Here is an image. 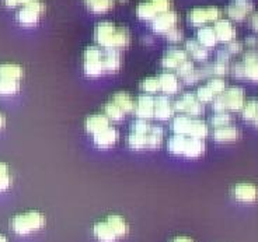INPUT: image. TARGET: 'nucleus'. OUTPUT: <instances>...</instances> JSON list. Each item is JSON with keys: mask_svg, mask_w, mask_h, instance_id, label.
I'll use <instances>...</instances> for the list:
<instances>
[{"mask_svg": "<svg viewBox=\"0 0 258 242\" xmlns=\"http://www.w3.org/2000/svg\"><path fill=\"white\" fill-rule=\"evenodd\" d=\"M163 129L150 125L148 121L138 119L132 123L126 136V146L132 150H155L163 141Z\"/></svg>", "mask_w": 258, "mask_h": 242, "instance_id": "f257e3e1", "label": "nucleus"}, {"mask_svg": "<svg viewBox=\"0 0 258 242\" xmlns=\"http://www.w3.org/2000/svg\"><path fill=\"white\" fill-rule=\"evenodd\" d=\"M94 41L103 49L121 51L131 45L132 35L126 27L118 26L112 21H101L94 28Z\"/></svg>", "mask_w": 258, "mask_h": 242, "instance_id": "f03ea898", "label": "nucleus"}, {"mask_svg": "<svg viewBox=\"0 0 258 242\" xmlns=\"http://www.w3.org/2000/svg\"><path fill=\"white\" fill-rule=\"evenodd\" d=\"M45 216L37 210H30L26 213H20L12 218L10 227L19 235H30L45 227Z\"/></svg>", "mask_w": 258, "mask_h": 242, "instance_id": "7ed1b4c3", "label": "nucleus"}, {"mask_svg": "<svg viewBox=\"0 0 258 242\" xmlns=\"http://www.w3.org/2000/svg\"><path fill=\"white\" fill-rule=\"evenodd\" d=\"M170 128L174 132V134H184V136H189V137H197V139H202L207 137L208 125L204 121L200 119H194L192 116H187V115H178L170 123Z\"/></svg>", "mask_w": 258, "mask_h": 242, "instance_id": "20e7f679", "label": "nucleus"}, {"mask_svg": "<svg viewBox=\"0 0 258 242\" xmlns=\"http://www.w3.org/2000/svg\"><path fill=\"white\" fill-rule=\"evenodd\" d=\"M244 104V90L240 87H230L216 97L212 105L215 112H234V111H241Z\"/></svg>", "mask_w": 258, "mask_h": 242, "instance_id": "39448f33", "label": "nucleus"}, {"mask_svg": "<svg viewBox=\"0 0 258 242\" xmlns=\"http://www.w3.org/2000/svg\"><path fill=\"white\" fill-rule=\"evenodd\" d=\"M104 51L97 45L87 46L83 52V71L89 77H100L104 74Z\"/></svg>", "mask_w": 258, "mask_h": 242, "instance_id": "423d86ee", "label": "nucleus"}, {"mask_svg": "<svg viewBox=\"0 0 258 242\" xmlns=\"http://www.w3.org/2000/svg\"><path fill=\"white\" fill-rule=\"evenodd\" d=\"M44 13H45V3L42 0H31L26 6L20 7L16 19L21 26L32 27L38 24Z\"/></svg>", "mask_w": 258, "mask_h": 242, "instance_id": "0eeeda50", "label": "nucleus"}, {"mask_svg": "<svg viewBox=\"0 0 258 242\" xmlns=\"http://www.w3.org/2000/svg\"><path fill=\"white\" fill-rule=\"evenodd\" d=\"M171 7V0H143L136 6V16L145 21H153L161 13Z\"/></svg>", "mask_w": 258, "mask_h": 242, "instance_id": "6e6552de", "label": "nucleus"}, {"mask_svg": "<svg viewBox=\"0 0 258 242\" xmlns=\"http://www.w3.org/2000/svg\"><path fill=\"white\" fill-rule=\"evenodd\" d=\"M174 112H181L187 116H197L204 112V104L198 100L197 94L194 93H185L178 100L173 101Z\"/></svg>", "mask_w": 258, "mask_h": 242, "instance_id": "1a4fd4ad", "label": "nucleus"}, {"mask_svg": "<svg viewBox=\"0 0 258 242\" xmlns=\"http://www.w3.org/2000/svg\"><path fill=\"white\" fill-rule=\"evenodd\" d=\"M233 73L237 78H248L252 82H258V55L247 53L244 63H237L233 69Z\"/></svg>", "mask_w": 258, "mask_h": 242, "instance_id": "9d476101", "label": "nucleus"}, {"mask_svg": "<svg viewBox=\"0 0 258 242\" xmlns=\"http://www.w3.org/2000/svg\"><path fill=\"white\" fill-rule=\"evenodd\" d=\"M220 17V10L218 7H195L188 13V21L192 26H202L211 21H218Z\"/></svg>", "mask_w": 258, "mask_h": 242, "instance_id": "9b49d317", "label": "nucleus"}, {"mask_svg": "<svg viewBox=\"0 0 258 242\" xmlns=\"http://www.w3.org/2000/svg\"><path fill=\"white\" fill-rule=\"evenodd\" d=\"M178 26V14L174 10H168L166 13L159 14L153 21H152V30L156 34L160 35H167L168 32L175 30Z\"/></svg>", "mask_w": 258, "mask_h": 242, "instance_id": "f8f14e48", "label": "nucleus"}, {"mask_svg": "<svg viewBox=\"0 0 258 242\" xmlns=\"http://www.w3.org/2000/svg\"><path fill=\"white\" fill-rule=\"evenodd\" d=\"M188 59H189V55H188V52L185 49L170 48L160 59V64L161 67L168 69V70H177L181 64L187 62Z\"/></svg>", "mask_w": 258, "mask_h": 242, "instance_id": "ddd939ff", "label": "nucleus"}, {"mask_svg": "<svg viewBox=\"0 0 258 242\" xmlns=\"http://www.w3.org/2000/svg\"><path fill=\"white\" fill-rule=\"evenodd\" d=\"M232 193L236 200L251 203L258 199V186L251 182H239L233 186Z\"/></svg>", "mask_w": 258, "mask_h": 242, "instance_id": "4468645a", "label": "nucleus"}, {"mask_svg": "<svg viewBox=\"0 0 258 242\" xmlns=\"http://www.w3.org/2000/svg\"><path fill=\"white\" fill-rule=\"evenodd\" d=\"M135 114L139 119L149 121L155 118V98L150 94H143L135 102Z\"/></svg>", "mask_w": 258, "mask_h": 242, "instance_id": "2eb2a0df", "label": "nucleus"}, {"mask_svg": "<svg viewBox=\"0 0 258 242\" xmlns=\"http://www.w3.org/2000/svg\"><path fill=\"white\" fill-rule=\"evenodd\" d=\"M118 139H119V133L112 126H108L107 129H104L103 132L93 136V140H94L96 147L97 148H101V150H107V148H111V147L115 146Z\"/></svg>", "mask_w": 258, "mask_h": 242, "instance_id": "dca6fc26", "label": "nucleus"}, {"mask_svg": "<svg viewBox=\"0 0 258 242\" xmlns=\"http://www.w3.org/2000/svg\"><path fill=\"white\" fill-rule=\"evenodd\" d=\"M84 125H86V130L90 134H93V136L100 133V132H103L104 129H107L108 126H111L110 119H108V116L105 114L89 115L86 118Z\"/></svg>", "mask_w": 258, "mask_h": 242, "instance_id": "f3484780", "label": "nucleus"}, {"mask_svg": "<svg viewBox=\"0 0 258 242\" xmlns=\"http://www.w3.org/2000/svg\"><path fill=\"white\" fill-rule=\"evenodd\" d=\"M159 78V84H160V91H163L164 94L171 96L178 93L180 90V77L177 76L175 73L171 71H164L157 76Z\"/></svg>", "mask_w": 258, "mask_h": 242, "instance_id": "a211bd4d", "label": "nucleus"}, {"mask_svg": "<svg viewBox=\"0 0 258 242\" xmlns=\"http://www.w3.org/2000/svg\"><path fill=\"white\" fill-rule=\"evenodd\" d=\"M174 114L173 101L168 97L155 98V118L159 121H168Z\"/></svg>", "mask_w": 258, "mask_h": 242, "instance_id": "6ab92c4d", "label": "nucleus"}, {"mask_svg": "<svg viewBox=\"0 0 258 242\" xmlns=\"http://www.w3.org/2000/svg\"><path fill=\"white\" fill-rule=\"evenodd\" d=\"M93 234L97 238V241L100 242H116L119 239L114 232V229L111 228L110 224L107 223V220L97 221L93 227Z\"/></svg>", "mask_w": 258, "mask_h": 242, "instance_id": "aec40b11", "label": "nucleus"}, {"mask_svg": "<svg viewBox=\"0 0 258 242\" xmlns=\"http://www.w3.org/2000/svg\"><path fill=\"white\" fill-rule=\"evenodd\" d=\"M104 55V73H115L121 69L122 56L115 49H103Z\"/></svg>", "mask_w": 258, "mask_h": 242, "instance_id": "412c9836", "label": "nucleus"}, {"mask_svg": "<svg viewBox=\"0 0 258 242\" xmlns=\"http://www.w3.org/2000/svg\"><path fill=\"white\" fill-rule=\"evenodd\" d=\"M213 30H215V34H216V39L220 41V42H229L236 35L234 27L227 20H218V21H215Z\"/></svg>", "mask_w": 258, "mask_h": 242, "instance_id": "4be33fe9", "label": "nucleus"}, {"mask_svg": "<svg viewBox=\"0 0 258 242\" xmlns=\"http://www.w3.org/2000/svg\"><path fill=\"white\" fill-rule=\"evenodd\" d=\"M240 137V130L233 125H227L223 128H218L213 130V139L219 143H230L236 141Z\"/></svg>", "mask_w": 258, "mask_h": 242, "instance_id": "5701e85b", "label": "nucleus"}, {"mask_svg": "<svg viewBox=\"0 0 258 242\" xmlns=\"http://www.w3.org/2000/svg\"><path fill=\"white\" fill-rule=\"evenodd\" d=\"M111 101L115 104L118 108L122 111L123 114L126 115L129 112H132L135 109V101L132 96L126 93V91H118L115 94H112V97L110 98Z\"/></svg>", "mask_w": 258, "mask_h": 242, "instance_id": "b1692460", "label": "nucleus"}, {"mask_svg": "<svg viewBox=\"0 0 258 242\" xmlns=\"http://www.w3.org/2000/svg\"><path fill=\"white\" fill-rule=\"evenodd\" d=\"M24 77V69L23 66L17 63H2L0 64V78H9L21 82Z\"/></svg>", "mask_w": 258, "mask_h": 242, "instance_id": "393cba45", "label": "nucleus"}, {"mask_svg": "<svg viewBox=\"0 0 258 242\" xmlns=\"http://www.w3.org/2000/svg\"><path fill=\"white\" fill-rule=\"evenodd\" d=\"M188 139L189 136L184 134H173L167 141L168 153L174 154V155H184L185 153V147H187Z\"/></svg>", "mask_w": 258, "mask_h": 242, "instance_id": "a878e982", "label": "nucleus"}, {"mask_svg": "<svg viewBox=\"0 0 258 242\" xmlns=\"http://www.w3.org/2000/svg\"><path fill=\"white\" fill-rule=\"evenodd\" d=\"M185 51L188 52V55L189 56H192L194 59H197V60H205L209 55V52L205 46H202V45L197 41V39L189 38L185 41Z\"/></svg>", "mask_w": 258, "mask_h": 242, "instance_id": "bb28decb", "label": "nucleus"}, {"mask_svg": "<svg viewBox=\"0 0 258 242\" xmlns=\"http://www.w3.org/2000/svg\"><path fill=\"white\" fill-rule=\"evenodd\" d=\"M105 220L111 225V228L114 229V232H115L118 238H123L128 234V223H126V220L122 216H119V214H110V216H107Z\"/></svg>", "mask_w": 258, "mask_h": 242, "instance_id": "cd10ccee", "label": "nucleus"}, {"mask_svg": "<svg viewBox=\"0 0 258 242\" xmlns=\"http://www.w3.org/2000/svg\"><path fill=\"white\" fill-rule=\"evenodd\" d=\"M204 153H205V143H204V140L202 139H197V137H189L187 147H185L184 157L197 158V157H201Z\"/></svg>", "mask_w": 258, "mask_h": 242, "instance_id": "c85d7f7f", "label": "nucleus"}, {"mask_svg": "<svg viewBox=\"0 0 258 242\" xmlns=\"http://www.w3.org/2000/svg\"><path fill=\"white\" fill-rule=\"evenodd\" d=\"M197 41L200 42L202 46L205 48H212L216 45V34H215V30L213 27H202L197 32Z\"/></svg>", "mask_w": 258, "mask_h": 242, "instance_id": "c756f323", "label": "nucleus"}, {"mask_svg": "<svg viewBox=\"0 0 258 242\" xmlns=\"http://www.w3.org/2000/svg\"><path fill=\"white\" fill-rule=\"evenodd\" d=\"M251 7L252 6L247 0H236L232 6L229 7V14L234 20H243L251 10Z\"/></svg>", "mask_w": 258, "mask_h": 242, "instance_id": "7c9ffc66", "label": "nucleus"}, {"mask_svg": "<svg viewBox=\"0 0 258 242\" xmlns=\"http://www.w3.org/2000/svg\"><path fill=\"white\" fill-rule=\"evenodd\" d=\"M87 9L96 14H103L110 12L115 5V0H84Z\"/></svg>", "mask_w": 258, "mask_h": 242, "instance_id": "2f4dec72", "label": "nucleus"}, {"mask_svg": "<svg viewBox=\"0 0 258 242\" xmlns=\"http://www.w3.org/2000/svg\"><path fill=\"white\" fill-rule=\"evenodd\" d=\"M20 91V82L0 78V96H14Z\"/></svg>", "mask_w": 258, "mask_h": 242, "instance_id": "473e14b6", "label": "nucleus"}, {"mask_svg": "<svg viewBox=\"0 0 258 242\" xmlns=\"http://www.w3.org/2000/svg\"><path fill=\"white\" fill-rule=\"evenodd\" d=\"M12 186V174H10V167L6 163L0 161V193L6 192Z\"/></svg>", "mask_w": 258, "mask_h": 242, "instance_id": "72a5a7b5", "label": "nucleus"}, {"mask_svg": "<svg viewBox=\"0 0 258 242\" xmlns=\"http://www.w3.org/2000/svg\"><path fill=\"white\" fill-rule=\"evenodd\" d=\"M241 115L245 121L254 122L258 115V100H250V101H245L244 107L241 109Z\"/></svg>", "mask_w": 258, "mask_h": 242, "instance_id": "f704fd0d", "label": "nucleus"}, {"mask_svg": "<svg viewBox=\"0 0 258 242\" xmlns=\"http://www.w3.org/2000/svg\"><path fill=\"white\" fill-rule=\"evenodd\" d=\"M232 116L229 112H215V115L211 116V125L213 128H223V126H227V125H232Z\"/></svg>", "mask_w": 258, "mask_h": 242, "instance_id": "c9c22d12", "label": "nucleus"}, {"mask_svg": "<svg viewBox=\"0 0 258 242\" xmlns=\"http://www.w3.org/2000/svg\"><path fill=\"white\" fill-rule=\"evenodd\" d=\"M141 87H142V90L146 94H155L157 91H160V84H159L157 76L146 77L142 83H141Z\"/></svg>", "mask_w": 258, "mask_h": 242, "instance_id": "e433bc0d", "label": "nucleus"}, {"mask_svg": "<svg viewBox=\"0 0 258 242\" xmlns=\"http://www.w3.org/2000/svg\"><path fill=\"white\" fill-rule=\"evenodd\" d=\"M195 94H197L198 100H200L202 104H204V102H211L216 98L215 93H213L212 90L209 89V86H208V84H205V86H201L200 89L197 90V93H195Z\"/></svg>", "mask_w": 258, "mask_h": 242, "instance_id": "4c0bfd02", "label": "nucleus"}, {"mask_svg": "<svg viewBox=\"0 0 258 242\" xmlns=\"http://www.w3.org/2000/svg\"><path fill=\"white\" fill-rule=\"evenodd\" d=\"M207 84L209 86V89L215 93V96L216 97L219 96V94H222L226 90V82L222 77H212V78L208 80Z\"/></svg>", "mask_w": 258, "mask_h": 242, "instance_id": "58836bf2", "label": "nucleus"}, {"mask_svg": "<svg viewBox=\"0 0 258 242\" xmlns=\"http://www.w3.org/2000/svg\"><path fill=\"white\" fill-rule=\"evenodd\" d=\"M194 70H195V67H194V62L188 59L187 62H184V63L181 64L180 67L175 70V74H177L178 77H181V78H184V77H187L188 74H191Z\"/></svg>", "mask_w": 258, "mask_h": 242, "instance_id": "ea45409f", "label": "nucleus"}, {"mask_svg": "<svg viewBox=\"0 0 258 242\" xmlns=\"http://www.w3.org/2000/svg\"><path fill=\"white\" fill-rule=\"evenodd\" d=\"M166 38H167L171 44H178V42L182 41L184 35H182V31H181L180 28H175V30H173L171 32H168L167 35H166Z\"/></svg>", "mask_w": 258, "mask_h": 242, "instance_id": "a19ab883", "label": "nucleus"}, {"mask_svg": "<svg viewBox=\"0 0 258 242\" xmlns=\"http://www.w3.org/2000/svg\"><path fill=\"white\" fill-rule=\"evenodd\" d=\"M31 0H3L5 6L7 7H23L26 6L27 3H30Z\"/></svg>", "mask_w": 258, "mask_h": 242, "instance_id": "79ce46f5", "label": "nucleus"}, {"mask_svg": "<svg viewBox=\"0 0 258 242\" xmlns=\"http://www.w3.org/2000/svg\"><path fill=\"white\" fill-rule=\"evenodd\" d=\"M170 242H195L192 238H189V236H185V235H180V236H175L173 238Z\"/></svg>", "mask_w": 258, "mask_h": 242, "instance_id": "37998d69", "label": "nucleus"}, {"mask_svg": "<svg viewBox=\"0 0 258 242\" xmlns=\"http://www.w3.org/2000/svg\"><path fill=\"white\" fill-rule=\"evenodd\" d=\"M229 51L230 52H239L240 51V45L237 42H233V44L229 45Z\"/></svg>", "mask_w": 258, "mask_h": 242, "instance_id": "c03bdc74", "label": "nucleus"}, {"mask_svg": "<svg viewBox=\"0 0 258 242\" xmlns=\"http://www.w3.org/2000/svg\"><path fill=\"white\" fill-rule=\"evenodd\" d=\"M251 26L254 27V28H255V30H257V31H258V13L255 14L254 17H252V20H251Z\"/></svg>", "mask_w": 258, "mask_h": 242, "instance_id": "a18cd8bd", "label": "nucleus"}, {"mask_svg": "<svg viewBox=\"0 0 258 242\" xmlns=\"http://www.w3.org/2000/svg\"><path fill=\"white\" fill-rule=\"evenodd\" d=\"M5 125H6V118H5V115L0 112V129L5 128Z\"/></svg>", "mask_w": 258, "mask_h": 242, "instance_id": "49530a36", "label": "nucleus"}, {"mask_svg": "<svg viewBox=\"0 0 258 242\" xmlns=\"http://www.w3.org/2000/svg\"><path fill=\"white\" fill-rule=\"evenodd\" d=\"M0 242H9V239L3 234H0Z\"/></svg>", "mask_w": 258, "mask_h": 242, "instance_id": "de8ad7c7", "label": "nucleus"}, {"mask_svg": "<svg viewBox=\"0 0 258 242\" xmlns=\"http://www.w3.org/2000/svg\"><path fill=\"white\" fill-rule=\"evenodd\" d=\"M252 123H254V125H255V126H258V115H257V118H255V121L252 122Z\"/></svg>", "mask_w": 258, "mask_h": 242, "instance_id": "09e8293b", "label": "nucleus"}]
</instances>
